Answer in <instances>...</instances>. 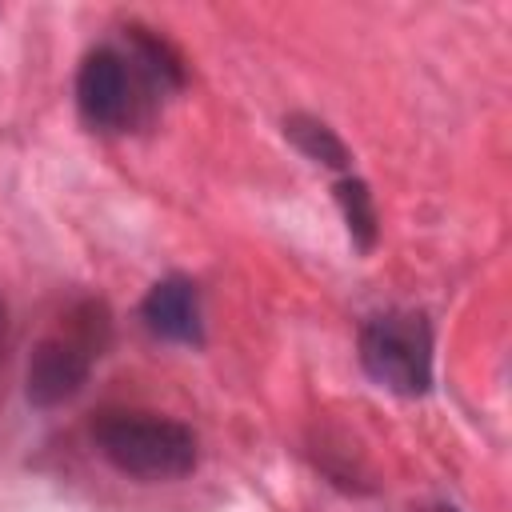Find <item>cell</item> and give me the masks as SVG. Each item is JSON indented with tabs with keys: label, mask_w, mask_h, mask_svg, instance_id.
<instances>
[{
	"label": "cell",
	"mask_w": 512,
	"mask_h": 512,
	"mask_svg": "<svg viewBox=\"0 0 512 512\" xmlns=\"http://www.w3.org/2000/svg\"><path fill=\"white\" fill-rule=\"evenodd\" d=\"M140 320L156 340L200 348L204 344V312L200 292L188 276H164L156 280L140 300Z\"/></svg>",
	"instance_id": "5b68a950"
},
{
	"label": "cell",
	"mask_w": 512,
	"mask_h": 512,
	"mask_svg": "<svg viewBox=\"0 0 512 512\" xmlns=\"http://www.w3.org/2000/svg\"><path fill=\"white\" fill-rule=\"evenodd\" d=\"M104 336H108L104 308L84 304V316H72L68 332H52V336L36 340L28 352V368H24L28 404L40 412L72 404L92 376V364L104 348Z\"/></svg>",
	"instance_id": "7a4b0ae2"
},
{
	"label": "cell",
	"mask_w": 512,
	"mask_h": 512,
	"mask_svg": "<svg viewBox=\"0 0 512 512\" xmlns=\"http://www.w3.org/2000/svg\"><path fill=\"white\" fill-rule=\"evenodd\" d=\"M284 136L296 144V152H304L312 164H324V168H348V148L344 140L316 116H304V112H292L284 120Z\"/></svg>",
	"instance_id": "ba28073f"
},
{
	"label": "cell",
	"mask_w": 512,
	"mask_h": 512,
	"mask_svg": "<svg viewBox=\"0 0 512 512\" xmlns=\"http://www.w3.org/2000/svg\"><path fill=\"white\" fill-rule=\"evenodd\" d=\"M124 32H128V60L140 72V80L148 84V92L156 100L168 96V92H180L184 88V64L172 52V44L164 36H152L140 24H128Z\"/></svg>",
	"instance_id": "8992f818"
},
{
	"label": "cell",
	"mask_w": 512,
	"mask_h": 512,
	"mask_svg": "<svg viewBox=\"0 0 512 512\" xmlns=\"http://www.w3.org/2000/svg\"><path fill=\"white\" fill-rule=\"evenodd\" d=\"M360 368L372 384L396 396L432 388V328L420 312H380L360 328Z\"/></svg>",
	"instance_id": "3957f363"
},
{
	"label": "cell",
	"mask_w": 512,
	"mask_h": 512,
	"mask_svg": "<svg viewBox=\"0 0 512 512\" xmlns=\"http://www.w3.org/2000/svg\"><path fill=\"white\" fill-rule=\"evenodd\" d=\"M148 100H156L148 92V84L140 80V72L132 68V60L116 48H92L80 60L76 72V108L84 116L88 128L96 132H128L132 124H140L148 112Z\"/></svg>",
	"instance_id": "277c9868"
},
{
	"label": "cell",
	"mask_w": 512,
	"mask_h": 512,
	"mask_svg": "<svg viewBox=\"0 0 512 512\" xmlns=\"http://www.w3.org/2000/svg\"><path fill=\"white\" fill-rule=\"evenodd\" d=\"M92 444L116 472L144 484L184 480L200 460L196 432L156 412H104L92 424Z\"/></svg>",
	"instance_id": "6da1fadb"
},
{
	"label": "cell",
	"mask_w": 512,
	"mask_h": 512,
	"mask_svg": "<svg viewBox=\"0 0 512 512\" xmlns=\"http://www.w3.org/2000/svg\"><path fill=\"white\" fill-rule=\"evenodd\" d=\"M336 204L344 212V224H348V236L360 252H372L376 248V236H380V216H376V200L368 192L364 180L356 176H340L336 180Z\"/></svg>",
	"instance_id": "52a82bcc"
},
{
	"label": "cell",
	"mask_w": 512,
	"mask_h": 512,
	"mask_svg": "<svg viewBox=\"0 0 512 512\" xmlns=\"http://www.w3.org/2000/svg\"><path fill=\"white\" fill-rule=\"evenodd\" d=\"M440 512H460V508H440Z\"/></svg>",
	"instance_id": "9c48e42d"
}]
</instances>
